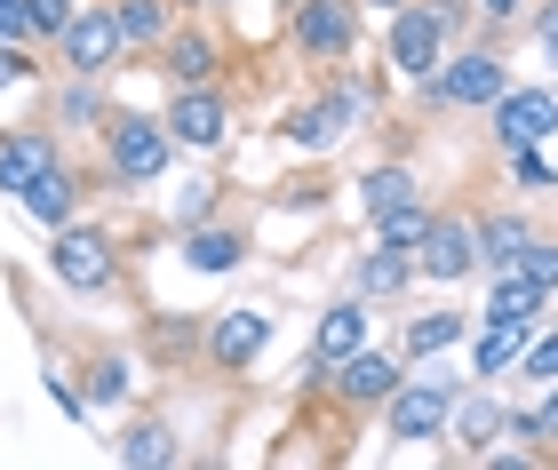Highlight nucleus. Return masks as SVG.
<instances>
[{"instance_id":"f257e3e1","label":"nucleus","mask_w":558,"mask_h":470,"mask_svg":"<svg viewBox=\"0 0 558 470\" xmlns=\"http://www.w3.org/2000/svg\"><path fill=\"white\" fill-rule=\"evenodd\" d=\"M502 88H511L502 33H495V24H471V33L447 48V64L423 81V112H487Z\"/></svg>"},{"instance_id":"f03ea898","label":"nucleus","mask_w":558,"mask_h":470,"mask_svg":"<svg viewBox=\"0 0 558 470\" xmlns=\"http://www.w3.org/2000/svg\"><path fill=\"white\" fill-rule=\"evenodd\" d=\"M471 391V375L463 367H439V359H423V375L408 367L399 375V391L375 415H384V438H399V447H430V438H447V415H454V399Z\"/></svg>"},{"instance_id":"7ed1b4c3","label":"nucleus","mask_w":558,"mask_h":470,"mask_svg":"<svg viewBox=\"0 0 558 470\" xmlns=\"http://www.w3.org/2000/svg\"><path fill=\"white\" fill-rule=\"evenodd\" d=\"M96 136H105V176H112L120 191L160 184V176H168V160H175L168 120H160V112H136V104H112Z\"/></svg>"},{"instance_id":"20e7f679","label":"nucleus","mask_w":558,"mask_h":470,"mask_svg":"<svg viewBox=\"0 0 558 470\" xmlns=\"http://www.w3.org/2000/svg\"><path fill=\"white\" fill-rule=\"evenodd\" d=\"M288 57L295 64H360V0H288Z\"/></svg>"},{"instance_id":"39448f33","label":"nucleus","mask_w":558,"mask_h":470,"mask_svg":"<svg viewBox=\"0 0 558 470\" xmlns=\"http://www.w3.org/2000/svg\"><path fill=\"white\" fill-rule=\"evenodd\" d=\"M48 271H57L64 295H112L120 287V239L105 224H57L48 232Z\"/></svg>"},{"instance_id":"423d86ee","label":"nucleus","mask_w":558,"mask_h":470,"mask_svg":"<svg viewBox=\"0 0 558 470\" xmlns=\"http://www.w3.org/2000/svg\"><path fill=\"white\" fill-rule=\"evenodd\" d=\"M447 48H454V33L439 16H430V0H399V9L384 16V64L399 72V81H430V72L447 64Z\"/></svg>"},{"instance_id":"0eeeda50","label":"nucleus","mask_w":558,"mask_h":470,"mask_svg":"<svg viewBox=\"0 0 558 470\" xmlns=\"http://www.w3.org/2000/svg\"><path fill=\"white\" fill-rule=\"evenodd\" d=\"M129 57H136V48H129V33H120L112 0H81L72 24H64V40H57V64L64 72H88V81H112Z\"/></svg>"},{"instance_id":"6e6552de","label":"nucleus","mask_w":558,"mask_h":470,"mask_svg":"<svg viewBox=\"0 0 558 470\" xmlns=\"http://www.w3.org/2000/svg\"><path fill=\"white\" fill-rule=\"evenodd\" d=\"M264 351H271V311L240 304L199 319V367L208 375H247V367H264Z\"/></svg>"},{"instance_id":"1a4fd4ad","label":"nucleus","mask_w":558,"mask_h":470,"mask_svg":"<svg viewBox=\"0 0 558 470\" xmlns=\"http://www.w3.org/2000/svg\"><path fill=\"white\" fill-rule=\"evenodd\" d=\"M168 136H175V152H223L232 144V88L208 81V88H168Z\"/></svg>"},{"instance_id":"9d476101","label":"nucleus","mask_w":558,"mask_h":470,"mask_svg":"<svg viewBox=\"0 0 558 470\" xmlns=\"http://www.w3.org/2000/svg\"><path fill=\"white\" fill-rule=\"evenodd\" d=\"M415 280L430 287H463L478 280V232H471V208H430V232L415 247Z\"/></svg>"},{"instance_id":"9b49d317","label":"nucleus","mask_w":558,"mask_h":470,"mask_svg":"<svg viewBox=\"0 0 558 470\" xmlns=\"http://www.w3.org/2000/svg\"><path fill=\"white\" fill-rule=\"evenodd\" d=\"M487 136H495V152H511V144H550L558 136V88L550 81H511L487 104Z\"/></svg>"},{"instance_id":"f8f14e48","label":"nucleus","mask_w":558,"mask_h":470,"mask_svg":"<svg viewBox=\"0 0 558 470\" xmlns=\"http://www.w3.org/2000/svg\"><path fill=\"white\" fill-rule=\"evenodd\" d=\"M399 375H408V359L399 351H375V343H360L351 359H336L327 367V391H336V407H351V415H375L399 391Z\"/></svg>"},{"instance_id":"ddd939ff","label":"nucleus","mask_w":558,"mask_h":470,"mask_svg":"<svg viewBox=\"0 0 558 470\" xmlns=\"http://www.w3.org/2000/svg\"><path fill=\"white\" fill-rule=\"evenodd\" d=\"M151 64H160V81L168 88H208V81H223V40L208 33V24H168V40L151 48Z\"/></svg>"},{"instance_id":"4468645a","label":"nucleus","mask_w":558,"mask_h":470,"mask_svg":"<svg viewBox=\"0 0 558 470\" xmlns=\"http://www.w3.org/2000/svg\"><path fill=\"white\" fill-rule=\"evenodd\" d=\"M312 104L351 136V128H375V112H384V88H375L367 72H351V64H327L319 88H312Z\"/></svg>"},{"instance_id":"2eb2a0df","label":"nucleus","mask_w":558,"mask_h":470,"mask_svg":"<svg viewBox=\"0 0 558 470\" xmlns=\"http://www.w3.org/2000/svg\"><path fill=\"white\" fill-rule=\"evenodd\" d=\"M112 462L120 470H175L184 462V431H175L168 415H136V423L112 438Z\"/></svg>"},{"instance_id":"dca6fc26","label":"nucleus","mask_w":558,"mask_h":470,"mask_svg":"<svg viewBox=\"0 0 558 470\" xmlns=\"http://www.w3.org/2000/svg\"><path fill=\"white\" fill-rule=\"evenodd\" d=\"M502 415H511V407H502L487 383H471L463 399H454V415H447V438H454V455H471V462H478L487 447H502Z\"/></svg>"},{"instance_id":"f3484780","label":"nucleus","mask_w":558,"mask_h":470,"mask_svg":"<svg viewBox=\"0 0 558 470\" xmlns=\"http://www.w3.org/2000/svg\"><path fill=\"white\" fill-rule=\"evenodd\" d=\"M367 327H375V304H360V295L343 287L336 304L319 311V327H312V359H319V367L351 359V351H360V343H367Z\"/></svg>"},{"instance_id":"a211bd4d","label":"nucleus","mask_w":558,"mask_h":470,"mask_svg":"<svg viewBox=\"0 0 558 470\" xmlns=\"http://www.w3.org/2000/svg\"><path fill=\"white\" fill-rule=\"evenodd\" d=\"M175 239H184V271H199V280H223V271L247 263V232L223 224V215H208V224H192V232H175Z\"/></svg>"},{"instance_id":"6ab92c4d","label":"nucleus","mask_w":558,"mask_h":470,"mask_svg":"<svg viewBox=\"0 0 558 470\" xmlns=\"http://www.w3.org/2000/svg\"><path fill=\"white\" fill-rule=\"evenodd\" d=\"M487 319H495V327H526V335H535L550 319V287H535L526 271H487Z\"/></svg>"},{"instance_id":"aec40b11","label":"nucleus","mask_w":558,"mask_h":470,"mask_svg":"<svg viewBox=\"0 0 558 470\" xmlns=\"http://www.w3.org/2000/svg\"><path fill=\"white\" fill-rule=\"evenodd\" d=\"M81 191H88V184H81V176H72V168H64V160H48V168H40V176H33V184H24V191H16V208H24V215H33V224H48V232H57V224H72V215H81Z\"/></svg>"},{"instance_id":"412c9836","label":"nucleus","mask_w":558,"mask_h":470,"mask_svg":"<svg viewBox=\"0 0 558 470\" xmlns=\"http://www.w3.org/2000/svg\"><path fill=\"white\" fill-rule=\"evenodd\" d=\"M408 287H415V256H399V247H360L351 256V295L360 304H399Z\"/></svg>"},{"instance_id":"4be33fe9","label":"nucleus","mask_w":558,"mask_h":470,"mask_svg":"<svg viewBox=\"0 0 558 470\" xmlns=\"http://www.w3.org/2000/svg\"><path fill=\"white\" fill-rule=\"evenodd\" d=\"M48 160H64V144H57V128H0V191H16L40 176Z\"/></svg>"},{"instance_id":"5701e85b","label":"nucleus","mask_w":558,"mask_h":470,"mask_svg":"<svg viewBox=\"0 0 558 470\" xmlns=\"http://www.w3.org/2000/svg\"><path fill=\"white\" fill-rule=\"evenodd\" d=\"M471 232H478V271H511L519 247L535 239L543 224H535L526 208H487V215H471Z\"/></svg>"},{"instance_id":"b1692460","label":"nucleus","mask_w":558,"mask_h":470,"mask_svg":"<svg viewBox=\"0 0 558 470\" xmlns=\"http://www.w3.org/2000/svg\"><path fill=\"white\" fill-rule=\"evenodd\" d=\"M105 112H112V96H105V81H88V72H64V81H57V96H48V128H72V136H81V128H105Z\"/></svg>"},{"instance_id":"393cba45","label":"nucleus","mask_w":558,"mask_h":470,"mask_svg":"<svg viewBox=\"0 0 558 470\" xmlns=\"http://www.w3.org/2000/svg\"><path fill=\"white\" fill-rule=\"evenodd\" d=\"M519 343H526V327H495V319H478V327L463 335V375H471V383H495V375H511Z\"/></svg>"},{"instance_id":"a878e982","label":"nucleus","mask_w":558,"mask_h":470,"mask_svg":"<svg viewBox=\"0 0 558 470\" xmlns=\"http://www.w3.org/2000/svg\"><path fill=\"white\" fill-rule=\"evenodd\" d=\"M463 335H471V311H415V319H408V335H399V359H408V367L447 359Z\"/></svg>"},{"instance_id":"bb28decb","label":"nucleus","mask_w":558,"mask_h":470,"mask_svg":"<svg viewBox=\"0 0 558 470\" xmlns=\"http://www.w3.org/2000/svg\"><path fill=\"white\" fill-rule=\"evenodd\" d=\"M81 375H88V383H81L88 415H112V407H129V399H136V359H129V351H96Z\"/></svg>"},{"instance_id":"cd10ccee","label":"nucleus","mask_w":558,"mask_h":470,"mask_svg":"<svg viewBox=\"0 0 558 470\" xmlns=\"http://www.w3.org/2000/svg\"><path fill=\"white\" fill-rule=\"evenodd\" d=\"M408 200H423V176L408 160H384V168H367L360 176V215L375 224V215H391V208H408Z\"/></svg>"},{"instance_id":"c85d7f7f","label":"nucleus","mask_w":558,"mask_h":470,"mask_svg":"<svg viewBox=\"0 0 558 470\" xmlns=\"http://www.w3.org/2000/svg\"><path fill=\"white\" fill-rule=\"evenodd\" d=\"M112 16H120V33H129L136 57H151V48L168 40V24H175V0H112Z\"/></svg>"},{"instance_id":"c756f323","label":"nucleus","mask_w":558,"mask_h":470,"mask_svg":"<svg viewBox=\"0 0 558 470\" xmlns=\"http://www.w3.org/2000/svg\"><path fill=\"white\" fill-rule=\"evenodd\" d=\"M279 144H288V152H336L343 128H336V120H327L319 104H295L288 120H279Z\"/></svg>"},{"instance_id":"7c9ffc66","label":"nucleus","mask_w":558,"mask_h":470,"mask_svg":"<svg viewBox=\"0 0 558 470\" xmlns=\"http://www.w3.org/2000/svg\"><path fill=\"white\" fill-rule=\"evenodd\" d=\"M375 247H399V256H415L423 232H430V200H408V208H391V215H375Z\"/></svg>"},{"instance_id":"2f4dec72","label":"nucleus","mask_w":558,"mask_h":470,"mask_svg":"<svg viewBox=\"0 0 558 470\" xmlns=\"http://www.w3.org/2000/svg\"><path fill=\"white\" fill-rule=\"evenodd\" d=\"M502 176H511L519 200H543L550 191V144H511V152H502Z\"/></svg>"},{"instance_id":"473e14b6","label":"nucleus","mask_w":558,"mask_h":470,"mask_svg":"<svg viewBox=\"0 0 558 470\" xmlns=\"http://www.w3.org/2000/svg\"><path fill=\"white\" fill-rule=\"evenodd\" d=\"M144 351L168 359V367H175V359H199V319H192V311H184V319H151V327H144Z\"/></svg>"},{"instance_id":"72a5a7b5","label":"nucleus","mask_w":558,"mask_h":470,"mask_svg":"<svg viewBox=\"0 0 558 470\" xmlns=\"http://www.w3.org/2000/svg\"><path fill=\"white\" fill-rule=\"evenodd\" d=\"M511 367H519L526 383H558V319H550V327H535V335L519 343V359H511Z\"/></svg>"},{"instance_id":"f704fd0d","label":"nucleus","mask_w":558,"mask_h":470,"mask_svg":"<svg viewBox=\"0 0 558 470\" xmlns=\"http://www.w3.org/2000/svg\"><path fill=\"white\" fill-rule=\"evenodd\" d=\"M208 215H223V184H216V176H192L168 224H175V232H192V224H208Z\"/></svg>"},{"instance_id":"c9c22d12","label":"nucleus","mask_w":558,"mask_h":470,"mask_svg":"<svg viewBox=\"0 0 558 470\" xmlns=\"http://www.w3.org/2000/svg\"><path fill=\"white\" fill-rule=\"evenodd\" d=\"M81 0H24V40H40V48H57L64 40V24Z\"/></svg>"},{"instance_id":"e433bc0d","label":"nucleus","mask_w":558,"mask_h":470,"mask_svg":"<svg viewBox=\"0 0 558 470\" xmlns=\"http://www.w3.org/2000/svg\"><path fill=\"white\" fill-rule=\"evenodd\" d=\"M511 271H526L535 287H558V239H550V232H535V239L519 247V263H511Z\"/></svg>"},{"instance_id":"4c0bfd02","label":"nucleus","mask_w":558,"mask_h":470,"mask_svg":"<svg viewBox=\"0 0 558 470\" xmlns=\"http://www.w3.org/2000/svg\"><path fill=\"white\" fill-rule=\"evenodd\" d=\"M519 24H526V33H535V57H543V64L558 72V0H535V9H526Z\"/></svg>"},{"instance_id":"58836bf2","label":"nucleus","mask_w":558,"mask_h":470,"mask_svg":"<svg viewBox=\"0 0 558 470\" xmlns=\"http://www.w3.org/2000/svg\"><path fill=\"white\" fill-rule=\"evenodd\" d=\"M502 438H519V447H550V438H543V415H535V407H511V415H502Z\"/></svg>"},{"instance_id":"ea45409f","label":"nucleus","mask_w":558,"mask_h":470,"mask_svg":"<svg viewBox=\"0 0 558 470\" xmlns=\"http://www.w3.org/2000/svg\"><path fill=\"white\" fill-rule=\"evenodd\" d=\"M471 9H478V24H495V33H511V24H519L526 9H535V0H471Z\"/></svg>"},{"instance_id":"a19ab883","label":"nucleus","mask_w":558,"mask_h":470,"mask_svg":"<svg viewBox=\"0 0 558 470\" xmlns=\"http://www.w3.org/2000/svg\"><path fill=\"white\" fill-rule=\"evenodd\" d=\"M33 81V57H24V40H0V88H24Z\"/></svg>"},{"instance_id":"79ce46f5","label":"nucleus","mask_w":558,"mask_h":470,"mask_svg":"<svg viewBox=\"0 0 558 470\" xmlns=\"http://www.w3.org/2000/svg\"><path fill=\"white\" fill-rule=\"evenodd\" d=\"M430 16H439V24H447L454 40H463L471 24H478V9H471V0H430Z\"/></svg>"},{"instance_id":"37998d69","label":"nucleus","mask_w":558,"mask_h":470,"mask_svg":"<svg viewBox=\"0 0 558 470\" xmlns=\"http://www.w3.org/2000/svg\"><path fill=\"white\" fill-rule=\"evenodd\" d=\"M48 391H57V407L72 415V423H88V399H81V383H64V375H48Z\"/></svg>"},{"instance_id":"c03bdc74","label":"nucleus","mask_w":558,"mask_h":470,"mask_svg":"<svg viewBox=\"0 0 558 470\" xmlns=\"http://www.w3.org/2000/svg\"><path fill=\"white\" fill-rule=\"evenodd\" d=\"M535 415H543V438H550V455H558V383H543V407Z\"/></svg>"},{"instance_id":"a18cd8bd","label":"nucleus","mask_w":558,"mask_h":470,"mask_svg":"<svg viewBox=\"0 0 558 470\" xmlns=\"http://www.w3.org/2000/svg\"><path fill=\"white\" fill-rule=\"evenodd\" d=\"M0 40H24V0H0Z\"/></svg>"},{"instance_id":"49530a36","label":"nucleus","mask_w":558,"mask_h":470,"mask_svg":"<svg viewBox=\"0 0 558 470\" xmlns=\"http://www.w3.org/2000/svg\"><path fill=\"white\" fill-rule=\"evenodd\" d=\"M184 9H192V16H232L240 0H184Z\"/></svg>"},{"instance_id":"de8ad7c7","label":"nucleus","mask_w":558,"mask_h":470,"mask_svg":"<svg viewBox=\"0 0 558 470\" xmlns=\"http://www.w3.org/2000/svg\"><path fill=\"white\" fill-rule=\"evenodd\" d=\"M399 9V0H360V16H391Z\"/></svg>"},{"instance_id":"09e8293b","label":"nucleus","mask_w":558,"mask_h":470,"mask_svg":"<svg viewBox=\"0 0 558 470\" xmlns=\"http://www.w3.org/2000/svg\"><path fill=\"white\" fill-rule=\"evenodd\" d=\"M550 184H558V160H550Z\"/></svg>"},{"instance_id":"8fccbe9b","label":"nucleus","mask_w":558,"mask_h":470,"mask_svg":"<svg viewBox=\"0 0 558 470\" xmlns=\"http://www.w3.org/2000/svg\"><path fill=\"white\" fill-rule=\"evenodd\" d=\"M550 319H558V311H550Z\"/></svg>"}]
</instances>
